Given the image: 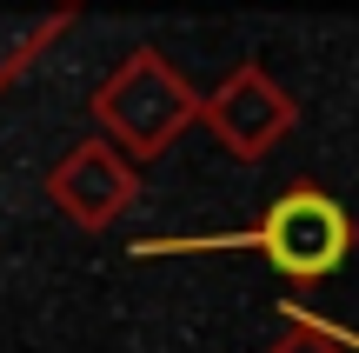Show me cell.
I'll return each mask as SVG.
<instances>
[{
    "label": "cell",
    "instance_id": "cell-1",
    "mask_svg": "<svg viewBox=\"0 0 359 353\" xmlns=\"http://www.w3.org/2000/svg\"><path fill=\"white\" fill-rule=\"evenodd\" d=\"M353 240H359L353 213L339 207L326 187L299 180V187H286V194L273 200L266 213H259V227H246V234L154 240V247H140V253H180V247H253V253H259V260H266L280 280H299V287H306V280L339 274V260L353 253Z\"/></svg>",
    "mask_w": 359,
    "mask_h": 353
},
{
    "label": "cell",
    "instance_id": "cell-2",
    "mask_svg": "<svg viewBox=\"0 0 359 353\" xmlns=\"http://www.w3.org/2000/svg\"><path fill=\"white\" fill-rule=\"evenodd\" d=\"M200 93L187 87V74L167 60L160 47H133L114 74L93 93V127L120 147V154L140 167V160H160L180 133L200 120Z\"/></svg>",
    "mask_w": 359,
    "mask_h": 353
},
{
    "label": "cell",
    "instance_id": "cell-3",
    "mask_svg": "<svg viewBox=\"0 0 359 353\" xmlns=\"http://www.w3.org/2000/svg\"><path fill=\"white\" fill-rule=\"evenodd\" d=\"M200 120L219 133V147H226L233 160H266L273 147L293 133L299 107H293V93H286L259 60H240L213 93H206Z\"/></svg>",
    "mask_w": 359,
    "mask_h": 353
},
{
    "label": "cell",
    "instance_id": "cell-4",
    "mask_svg": "<svg viewBox=\"0 0 359 353\" xmlns=\"http://www.w3.org/2000/svg\"><path fill=\"white\" fill-rule=\"evenodd\" d=\"M133 194H140V167H133L107 133H87L80 147H67V154L47 167V200L74 227H87V234H100Z\"/></svg>",
    "mask_w": 359,
    "mask_h": 353
},
{
    "label": "cell",
    "instance_id": "cell-5",
    "mask_svg": "<svg viewBox=\"0 0 359 353\" xmlns=\"http://www.w3.org/2000/svg\"><path fill=\"white\" fill-rule=\"evenodd\" d=\"M67 13H74V0H0V87L60 34Z\"/></svg>",
    "mask_w": 359,
    "mask_h": 353
},
{
    "label": "cell",
    "instance_id": "cell-6",
    "mask_svg": "<svg viewBox=\"0 0 359 353\" xmlns=\"http://www.w3.org/2000/svg\"><path fill=\"white\" fill-rule=\"evenodd\" d=\"M280 314H286V333H280L266 353H353L346 340H339V327H326V320H306L293 300H286Z\"/></svg>",
    "mask_w": 359,
    "mask_h": 353
},
{
    "label": "cell",
    "instance_id": "cell-7",
    "mask_svg": "<svg viewBox=\"0 0 359 353\" xmlns=\"http://www.w3.org/2000/svg\"><path fill=\"white\" fill-rule=\"evenodd\" d=\"M339 340H346V347H353V353H359V333H346V327H339Z\"/></svg>",
    "mask_w": 359,
    "mask_h": 353
}]
</instances>
